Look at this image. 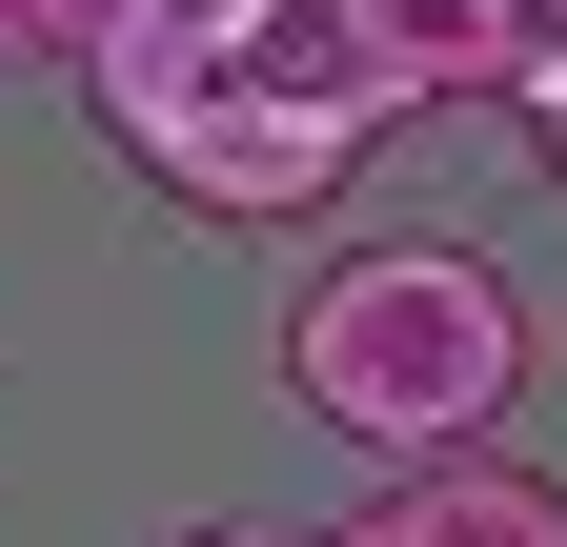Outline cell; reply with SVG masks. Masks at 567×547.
I'll return each mask as SVG.
<instances>
[{
  "label": "cell",
  "mask_w": 567,
  "mask_h": 547,
  "mask_svg": "<svg viewBox=\"0 0 567 547\" xmlns=\"http://www.w3.org/2000/svg\"><path fill=\"white\" fill-rule=\"evenodd\" d=\"M82 102L122 122V163L203 203V224H305L365 183V143L405 122L365 0H122Z\"/></svg>",
  "instance_id": "obj_1"
},
{
  "label": "cell",
  "mask_w": 567,
  "mask_h": 547,
  "mask_svg": "<svg viewBox=\"0 0 567 547\" xmlns=\"http://www.w3.org/2000/svg\"><path fill=\"white\" fill-rule=\"evenodd\" d=\"M527 365H547V305H527L486 244H344L324 285L284 305V405H305V426H344L365 466L507 446Z\"/></svg>",
  "instance_id": "obj_2"
},
{
  "label": "cell",
  "mask_w": 567,
  "mask_h": 547,
  "mask_svg": "<svg viewBox=\"0 0 567 547\" xmlns=\"http://www.w3.org/2000/svg\"><path fill=\"white\" fill-rule=\"evenodd\" d=\"M344 547H567V487L527 446H446V466H385V507Z\"/></svg>",
  "instance_id": "obj_3"
},
{
  "label": "cell",
  "mask_w": 567,
  "mask_h": 547,
  "mask_svg": "<svg viewBox=\"0 0 567 547\" xmlns=\"http://www.w3.org/2000/svg\"><path fill=\"white\" fill-rule=\"evenodd\" d=\"M102 21H122V0H0V61H61V82H82Z\"/></svg>",
  "instance_id": "obj_4"
},
{
  "label": "cell",
  "mask_w": 567,
  "mask_h": 547,
  "mask_svg": "<svg viewBox=\"0 0 567 547\" xmlns=\"http://www.w3.org/2000/svg\"><path fill=\"white\" fill-rule=\"evenodd\" d=\"M486 41H507V82H547V61H567V0H486Z\"/></svg>",
  "instance_id": "obj_5"
},
{
  "label": "cell",
  "mask_w": 567,
  "mask_h": 547,
  "mask_svg": "<svg viewBox=\"0 0 567 547\" xmlns=\"http://www.w3.org/2000/svg\"><path fill=\"white\" fill-rule=\"evenodd\" d=\"M527 143H547V163H567V61H547V82H527Z\"/></svg>",
  "instance_id": "obj_6"
},
{
  "label": "cell",
  "mask_w": 567,
  "mask_h": 547,
  "mask_svg": "<svg viewBox=\"0 0 567 547\" xmlns=\"http://www.w3.org/2000/svg\"><path fill=\"white\" fill-rule=\"evenodd\" d=\"M183 547H324V527H183Z\"/></svg>",
  "instance_id": "obj_7"
}]
</instances>
